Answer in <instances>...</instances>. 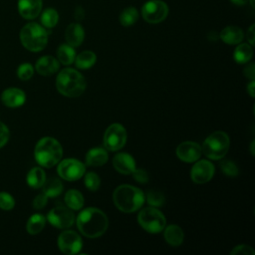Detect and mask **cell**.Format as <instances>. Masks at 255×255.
<instances>
[{
    "label": "cell",
    "mask_w": 255,
    "mask_h": 255,
    "mask_svg": "<svg viewBox=\"0 0 255 255\" xmlns=\"http://www.w3.org/2000/svg\"><path fill=\"white\" fill-rule=\"evenodd\" d=\"M253 56V49L250 44L243 43L239 44L233 53V58L236 63L238 64H245L248 63Z\"/></svg>",
    "instance_id": "cell-24"
},
{
    "label": "cell",
    "mask_w": 255,
    "mask_h": 255,
    "mask_svg": "<svg viewBox=\"0 0 255 255\" xmlns=\"http://www.w3.org/2000/svg\"><path fill=\"white\" fill-rule=\"evenodd\" d=\"M84 15H85V13H84L83 8L80 7V6H78V7L76 8V11H75V18H76L77 20H82V19L84 18Z\"/></svg>",
    "instance_id": "cell-43"
},
{
    "label": "cell",
    "mask_w": 255,
    "mask_h": 255,
    "mask_svg": "<svg viewBox=\"0 0 255 255\" xmlns=\"http://www.w3.org/2000/svg\"><path fill=\"white\" fill-rule=\"evenodd\" d=\"M230 146V139L224 131H214L202 143L201 150L209 159H221Z\"/></svg>",
    "instance_id": "cell-6"
},
{
    "label": "cell",
    "mask_w": 255,
    "mask_h": 255,
    "mask_svg": "<svg viewBox=\"0 0 255 255\" xmlns=\"http://www.w3.org/2000/svg\"><path fill=\"white\" fill-rule=\"evenodd\" d=\"M220 169L226 176L229 177H235L239 172L237 165L233 161L227 159H224L220 162Z\"/></svg>",
    "instance_id": "cell-33"
},
{
    "label": "cell",
    "mask_w": 255,
    "mask_h": 255,
    "mask_svg": "<svg viewBox=\"0 0 255 255\" xmlns=\"http://www.w3.org/2000/svg\"><path fill=\"white\" fill-rule=\"evenodd\" d=\"M143 19L150 24L162 22L168 15V6L161 0H149L141 8Z\"/></svg>",
    "instance_id": "cell-9"
},
{
    "label": "cell",
    "mask_w": 255,
    "mask_h": 255,
    "mask_svg": "<svg viewBox=\"0 0 255 255\" xmlns=\"http://www.w3.org/2000/svg\"><path fill=\"white\" fill-rule=\"evenodd\" d=\"M43 193L46 194L48 197H56L60 195L63 191V184L62 181L57 177H50L46 178L43 184Z\"/></svg>",
    "instance_id": "cell-25"
},
{
    "label": "cell",
    "mask_w": 255,
    "mask_h": 255,
    "mask_svg": "<svg viewBox=\"0 0 255 255\" xmlns=\"http://www.w3.org/2000/svg\"><path fill=\"white\" fill-rule=\"evenodd\" d=\"M254 27H255V25L252 24V25L249 27L248 31H247V40H248V42H249V44H250L251 46L254 45V39H255Z\"/></svg>",
    "instance_id": "cell-42"
},
{
    "label": "cell",
    "mask_w": 255,
    "mask_h": 255,
    "mask_svg": "<svg viewBox=\"0 0 255 255\" xmlns=\"http://www.w3.org/2000/svg\"><path fill=\"white\" fill-rule=\"evenodd\" d=\"M63 147L54 137L41 138L34 149V156L39 165L50 168L56 165L62 158Z\"/></svg>",
    "instance_id": "cell-4"
},
{
    "label": "cell",
    "mask_w": 255,
    "mask_h": 255,
    "mask_svg": "<svg viewBox=\"0 0 255 255\" xmlns=\"http://www.w3.org/2000/svg\"><path fill=\"white\" fill-rule=\"evenodd\" d=\"M46 224V218L44 215L40 213H35L27 221L26 224V230L31 235H36L40 233Z\"/></svg>",
    "instance_id": "cell-26"
},
{
    "label": "cell",
    "mask_w": 255,
    "mask_h": 255,
    "mask_svg": "<svg viewBox=\"0 0 255 255\" xmlns=\"http://www.w3.org/2000/svg\"><path fill=\"white\" fill-rule=\"evenodd\" d=\"M86 80L84 76L75 69L66 68L62 70L56 80V87L60 94L68 98H77L81 96L86 89Z\"/></svg>",
    "instance_id": "cell-3"
},
{
    "label": "cell",
    "mask_w": 255,
    "mask_h": 255,
    "mask_svg": "<svg viewBox=\"0 0 255 255\" xmlns=\"http://www.w3.org/2000/svg\"><path fill=\"white\" fill-rule=\"evenodd\" d=\"M127 130L121 124H113L107 128L104 134L105 148L117 151L124 147L127 142Z\"/></svg>",
    "instance_id": "cell-8"
},
{
    "label": "cell",
    "mask_w": 255,
    "mask_h": 255,
    "mask_svg": "<svg viewBox=\"0 0 255 255\" xmlns=\"http://www.w3.org/2000/svg\"><path fill=\"white\" fill-rule=\"evenodd\" d=\"M59 20L58 12L53 8L46 9L41 15V23L46 28H53Z\"/></svg>",
    "instance_id": "cell-31"
},
{
    "label": "cell",
    "mask_w": 255,
    "mask_h": 255,
    "mask_svg": "<svg viewBox=\"0 0 255 255\" xmlns=\"http://www.w3.org/2000/svg\"><path fill=\"white\" fill-rule=\"evenodd\" d=\"M85 185L91 191H97L101 185V179L99 175L93 171L86 173L85 175Z\"/></svg>",
    "instance_id": "cell-32"
},
{
    "label": "cell",
    "mask_w": 255,
    "mask_h": 255,
    "mask_svg": "<svg viewBox=\"0 0 255 255\" xmlns=\"http://www.w3.org/2000/svg\"><path fill=\"white\" fill-rule=\"evenodd\" d=\"M131 174H132L133 179H135L139 183L144 184V183H146L148 181V174L143 169H136L135 168Z\"/></svg>",
    "instance_id": "cell-39"
},
{
    "label": "cell",
    "mask_w": 255,
    "mask_h": 255,
    "mask_svg": "<svg viewBox=\"0 0 255 255\" xmlns=\"http://www.w3.org/2000/svg\"><path fill=\"white\" fill-rule=\"evenodd\" d=\"M65 202L72 210H79L84 205V196L77 189H70L65 194Z\"/></svg>",
    "instance_id": "cell-28"
},
{
    "label": "cell",
    "mask_w": 255,
    "mask_h": 255,
    "mask_svg": "<svg viewBox=\"0 0 255 255\" xmlns=\"http://www.w3.org/2000/svg\"><path fill=\"white\" fill-rule=\"evenodd\" d=\"M138 20V12L134 7H128L120 15V22L123 26L128 27Z\"/></svg>",
    "instance_id": "cell-30"
},
{
    "label": "cell",
    "mask_w": 255,
    "mask_h": 255,
    "mask_svg": "<svg viewBox=\"0 0 255 255\" xmlns=\"http://www.w3.org/2000/svg\"><path fill=\"white\" fill-rule=\"evenodd\" d=\"M219 37L228 45H236L243 40L244 34L242 29L237 26H227L220 32Z\"/></svg>",
    "instance_id": "cell-20"
},
{
    "label": "cell",
    "mask_w": 255,
    "mask_h": 255,
    "mask_svg": "<svg viewBox=\"0 0 255 255\" xmlns=\"http://www.w3.org/2000/svg\"><path fill=\"white\" fill-rule=\"evenodd\" d=\"M247 92L249 93V95L252 98H254V95H255V83H254V80H251V82L248 84Z\"/></svg>",
    "instance_id": "cell-44"
},
{
    "label": "cell",
    "mask_w": 255,
    "mask_h": 255,
    "mask_svg": "<svg viewBox=\"0 0 255 255\" xmlns=\"http://www.w3.org/2000/svg\"><path fill=\"white\" fill-rule=\"evenodd\" d=\"M214 170V165L209 160H196V163L191 168L190 176L193 182L203 184L208 182L213 177Z\"/></svg>",
    "instance_id": "cell-13"
},
{
    "label": "cell",
    "mask_w": 255,
    "mask_h": 255,
    "mask_svg": "<svg viewBox=\"0 0 255 255\" xmlns=\"http://www.w3.org/2000/svg\"><path fill=\"white\" fill-rule=\"evenodd\" d=\"M230 1L237 6H242L248 2V0H230Z\"/></svg>",
    "instance_id": "cell-45"
},
{
    "label": "cell",
    "mask_w": 255,
    "mask_h": 255,
    "mask_svg": "<svg viewBox=\"0 0 255 255\" xmlns=\"http://www.w3.org/2000/svg\"><path fill=\"white\" fill-rule=\"evenodd\" d=\"M113 165L117 171L122 174H131L135 169L133 157L125 152H120L113 158Z\"/></svg>",
    "instance_id": "cell-17"
},
{
    "label": "cell",
    "mask_w": 255,
    "mask_h": 255,
    "mask_svg": "<svg viewBox=\"0 0 255 255\" xmlns=\"http://www.w3.org/2000/svg\"><path fill=\"white\" fill-rule=\"evenodd\" d=\"M57 57L61 64L68 66L75 61L76 51L74 50V47L70 46L69 44H62L57 50Z\"/></svg>",
    "instance_id": "cell-27"
},
{
    "label": "cell",
    "mask_w": 255,
    "mask_h": 255,
    "mask_svg": "<svg viewBox=\"0 0 255 255\" xmlns=\"http://www.w3.org/2000/svg\"><path fill=\"white\" fill-rule=\"evenodd\" d=\"M42 10V0H18V11L24 19H35Z\"/></svg>",
    "instance_id": "cell-16"
},
{
    "label": "cell",
    "mask_w": 255,
    "mask_h": 255,
    "mask_svg": "<svg viewBox=\"0 0 255 255\" xmlns=\"http://www.w3.org/2000/svg\"><path fill=\"white\" fill-rule=\"evenodd\" d=\"M139 225L148 233H159L165 227L166 220L162 212L152 207H145L137 215Z\"/></svg>",
    "instance_id": "cell-7"
},
{
    "label": "cell",
    "mask_w": 255,
    "mask_h": 255,
    "mask_svg": "<svg viewBox=\"0 0 255 255\" xmlns=\"http://www.w3.org/2000/svg\"><path fill=\"white\" fill-rule=\"evenodd\" d=\"M65 38L67 43L72 47L80 46L85 38V31L81 24L72 23L70 24L65 32Z\"/></svg>",
    "instance_id": "cell-19"
},
{
    "label": "cell",
    "mask_w": 255,
    "mask_h": 255,
    "mask_svg": "<svg viewBox=\"0 0 255 255\" xmlns=\"http://www.w3.org/2000/svg\"><path fill=\"white\" fill-rule=\"evenodd\" d=\"M1 102L8 108H19L26 102V94L18 88H8L1 94Z\"/></svg>",
    "instance_id": "cell-15"
},
{
    "label": "cell",
    "mask_w": 255,
    "mask_h": 255,
    "mask_svg": "<svg viewBox=\"0 0 255 255\" xmlns=\"http://www.w3.org/2000/svg\"><path fill=\"white\" fill-rule=\"evenodd\" d=\"M164 239L169 245L176 247L183 242L184 234L178 225L171 224L164 227Z\"/></svg>",
    "instance_id": "cell-22"
},
{
    "label": "cell",
    "mask_w": 255,
    "mask_h": 255,
    "mask_svg": "<svg viewBox=\"0 0 255 255\" xmlns=\"http://www.w3.org/2000/svg\"><path fill=\"white\" fill-rule=\"evenodd\" d=\"M202 153L201 146L195 141H183L176 147L177 157L184 162H194Z\"/></svg>",
    "instance_id": "cell-14"
},
{
    "label": "cell",
    "mask_w": 255,
    "mask_h": 255,
    "mask_svg": "<svg viewBox=\"0 0 255 255\" xmlns=\"http://www.w3.org/2000/svg\"><path fill=\"white\" fill-rule=\"evenodd\" d=\"M244 75L249 78L250 80H254L255 78V65L254 63H250L248 64L245 68H244Z\"/></svg>",
    "instance_id": "cell-41"
},
{
    "label": "cell",
    "mask_w": 255,
    "mask_h": 255,
    "mask_svg": "<svg viewBox=\"0 0 255 255\" xmlns=\"http://www.w3.org/2000/svg\"><path fill=\"white\" fill-rule=\"evenodd\" d=\"M57 171L61 178L68 181H75L85 174L86 166L76 158H66L59 163Z\"/></svg>",
    "instance_id": "cell-10"
},
{
    "label": "cell",
    "mask_w": 255,
    "mask_h": 255,
    "mask_svg": "<svg viewBox=\"0 0 255 255\" xmlns=\"http://www.w3.org/2000/svg\"><path fill=\"white\" fill-rule=\"evenodd\" d=\"M143 192L132 185L123 184L118 186L113 194L114 203L117 208L126 213L138 210L144 202Z\"/></svg>",
    "instance_id": "cell-2"
},
{
    "label": "cell",
    "mask_w": 255,
    "mask_h": 255,
    "mask_svg": "<svg viewBox=\"0 0 255 255\" xmlns=\"http://www.w3.org/2000/svg\"><path fill=\"white\" fill-rule=\"evenodd\" d=\"M20 41L27 50L40 52L48 43V33L46 29L38 23L30 22L21 29Z\"/></svg>",
    "instance_id": "cell-5"
},
{
    "label": "cell",
    "mask_w": 255,
    "mask_h": 255,
    "mask_svg": "<svg viewBox=\"0 0 255 255\" xmlns=\"http://www.w3.org/2000/svg\"><path fill=\"white\" fill-rule=\"evenodd\" d=\"M107 215L100 209L90 207L80 212L77 217V227L80 232L89 238L102 236L108 229Z\"/></svg>",
    "instance_id": "cell-1"
},
{
    "label": "cell",
    "mask_w": 255,
    "mask_h": 255,
    "mask_svg": "<svg viewBox=\"0 0 255 255\" xmlns=\"http://www.w3.org/2000/svg\"><path fill=\"white\" fill-rule=\"evenodd\" d=\"M51 225L57 228H69L74 224L75 214L73 210L66 206H56L51 209L47 215Z\"/></svg>",
    "instance_id": "cell-11"
},
{
    "label": "cell",
    "mask_w": 255,
    "mask_h": 255,
    "mask_svg": "<svg viewBox=\"0 0 255 255\" xmlns=\"http://www.w3.org/2000/svg\"><path fill=\"white\" fill-rule=\"evenodd\" d=\"M108 152L102 147L92 148L86 154V163L90 166H102L108 161Z\"/></svg>",
    "instance_id": "cell-21"
},
{
    "label": "cell",
    "mask_w": 255,
    "mask_h": 255,
    "mask_svg": "<svg viewBox=\"0 0 255 255\" xmlns=\"http://www.w3.org/2000/svg\"><path fill=\"white\" fill-rule=\"evenodd\" d=\"M47 202H48V196L46 194H44V193H41V194H38L34 198L32 204H33V207L35 209H42V208H44L46 206Z\"/></svg>",
    "instance_id": "cell-40"
},
{
    "label": "cell",
    "mask_w": 255,
    "mask_h": 255,
    "mask_svg": "<svg viewBox=\"0 0 255 255\" xmlns=\"http://www.w3.org/2000/svg\"><path fill=\"white\" fill-rule=\"evenodd\" d=\"M250 4H251V6L254 8V0H250Z\"/></svg>",
    "instance_id": "cell-47"
},
{
    "label": "cell",
    "mask_w": 255,
    "mask_h": 255,
    "mask_svg": "<svg viewBox=\"0 0 255 255\" xmlns=\"http://www.w3.org/2000/svg\"><path fill=\"white\" fill-rule=\"evenodd\" d=\"M9 137H10V131L8 127L4 123L0 122V148L3 147L8 142Z\"/></svg>",
    "instance_id": "cell-38"
},
{
    "label": "cell",
    "mask_w": 255,
    "mask_h": 255,
    "mask_svg": "<svg viewBox=\"0 0 255 255\" xmlns=\"http://www.w3.org/2000/svg\"><path fill=\"white\" fill-rule=\"evenodd\" d=\"M27 184L32 188H40L46 180V173L42 167H33L27 174Z\"/></svg>",
    "instance_id": "cell-23"
},
{
    "label": "cell",
    "mask_w": 255,
    "mask_h": 255,
    "mask_svg": "<svg viewBox=\"0 0 255 255\" xmlns=\"http://www.w3.org/2000/svg\"><path fill=\"white\" fill-rule=\"evenodd\" d=\"M59 249L67 255H74L81 251L83 242L81 236L73 230L63 231L58 238Z\"/></svg>",
    "instance_id": "cell-12"
},
{
    "label": "cell",
    "mask_w": 255,
    "mask_h": 255,
    "mask_svg": "<svg viewBox=\"0 0 255 255\" xmlns=\"http://www.w3.org/2000/svg\"><path fill=\"white\" fill-rule=\"evenodd\" d=\"M96 61H97V56L92 51H83L75 58L76 67L82 70L93 67Z\"/></svg>",
    "instance_id": "cell-29"
},
{
    "label": "cell",
    "mask_w": 255,
    "mask_h": 255,
    "mask_svg": "<svg viewBox=\"0 0 255 255\" xmlns=\"http://www.w3.org/2000/svg\"><path fill=\"white\" fill-rule=\"evenodd\" d=\"M253 146H254V140L251 142V153H252V154H254V148H253Z\"/></svg>",
    "instance_id": "cell-46"
},
{
    "label": "cell",
    "mask_w": 255,
    "mask_h": 255,
    "mask_svg": "<svg viewBox=\"0 0 255 255\" xmlns=\"http://www.w3.org/2000/svg\"><path fill=\"white\" fill-rule=\"evenodd\" d=\"M146 200H147L148 204H150L151 206L158 207L164 203V196L159 191L150 190L146 194Z\"/></svg>",
    "instance_id": "cell-35"
},
{
    "label": "cell",
    "mask_w": 255,
    "mask_h": 255,
    "mask_svg": "<svg viewBox=\"0 0 255 255\" xmlns=\"http://www.w3.org/2000/svg\"><path fill=\"white\" fill-rule=\"evenodd\" d=\"M59 61L50 55L43 56L37 60L35 69L42 76H52L59 70Z\"/></svg>",
    "instance_id": "cell-18"
},
{
    "label": "cell",
    "mask_w": 255,
    "mask_h": 255,
    "mask_svg": "<svg viewBox=\"0 0 255 255\" xmlns=\"http://www.w3.org/2000/svg\"><path fill=\"white\" fill-rule=\"evenodd\" d=\"M15 206L14 197L8 192H0V209L11 210Z\"/></svg>",
    "instance_id": "cell-36"
},
{
    "label": "cell",
    "mask_w": 255,
    "mask_h": 255,
    "mask_svg": "<svg viewBox=\"0 0 255 255\" xmlns=\"http://www.w3.org/2000/svg\"><path fill=\"white\" fill-rule=\"evenodd\" d=\"M230 254L231 255H254L255 252L252 247L245 244H241V245L235 246L233 250L230 252Z\"/></svg>",
    "instance_id": "cell-37"
},
{
    "label": "cell",
    "mask_w": 255,
    "mask_h": 255,
    "mask_svg": "<svg viewBox=\"0 0 255 255\" xmlns=\"http://www.w3.org/2000/svg\"><path fill=\"white\" fill-rule=\"evenodd\" d=\"M34 74V68L30 63H23L17 69V76L22 81H28Z\"/></svg>",
    "instance_id": "cell-34"
}]
</instances>
